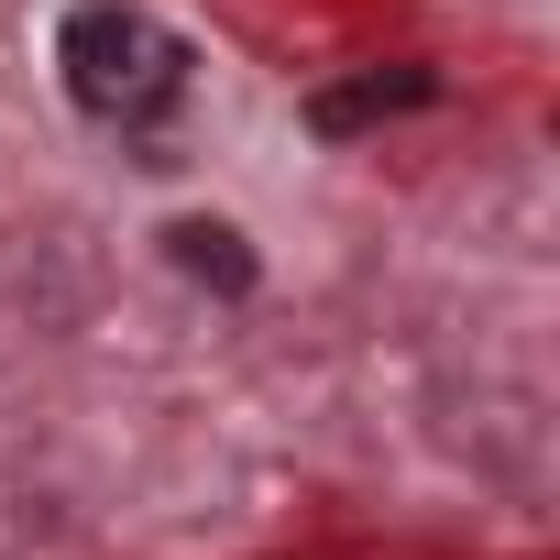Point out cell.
Wrapping results in <instances>:
<instances>
[{"label": "cell", "instance_id": "obj_3", "mask_svg": "<svg viewBox=\"0 0 560 560\" xmlns=\"http://www.w3.org/2000/svg\"><path fill=\"white\" fill-rule=\"evenodd\" d=\"M165 264L187 275V287H220V298H242V287H253V253H242V231H231V220H176V231H165Z\"/></svg>", "mask_w": 560, "mask_h": 560}, {"label": "cell", "instance_id": "obj_1", "mask_svg": "<svg viewBox=\"0 0 560 560\" xmlns=\"http://www.w3.org/2000/svg\"><path fill=\"white\" fill-rule=\"evenodd\" d=\"M187 34L176 23H154L143 0H78V12L56 23V78H67V100L89 110V121H110V132H154L176 100H187Z\"/></svg>", "mask_w": 560, "mask_h": 560}, {"label": "cell", "instance_id": "obj_2", "mask_svg": "<svg viewBox=\"0 0 560 560\" xmlns=\"http://www.w3.org/2000/svg\"><path fill=\"white\" fill-rule=\"evenodd\" d=\"M429 100H440V78H429V67H374V78L319 89V100H308V121H319V132H363V121H385V110H429Z\"/></svg>", "mask_w": 560, "mask_h": 560}]
</instances>
